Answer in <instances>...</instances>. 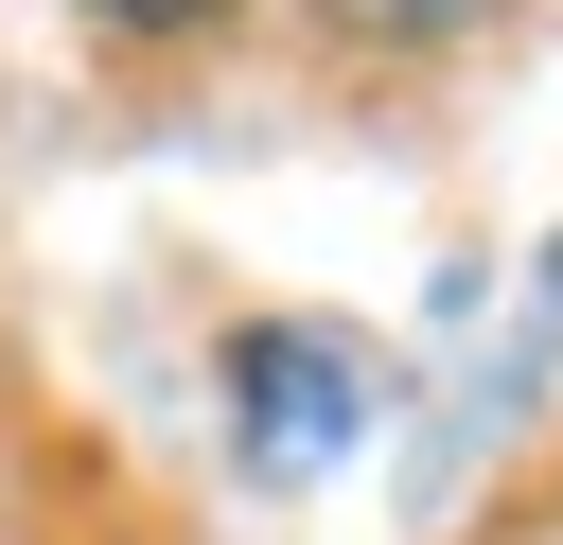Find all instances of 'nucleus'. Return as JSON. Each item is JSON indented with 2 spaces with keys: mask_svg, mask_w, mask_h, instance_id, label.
I'll return each mask as SVG.
<instances>
[{
  "mask_svg": "<svg viewBox=\"0 0 563 545\" xmlns=\"http://www.w3.org/2000/svg\"><path fill=\"white\" fill-rule=\"evenodd\" d=\"M334 18H352V35H457L475 0H334Z\"/></svg>",
  "mask_w": 563,
  "mask_h": 545,
  "instance_id": "obj_2",
  "label": "nucleus"
},
{
  "mask_svg": "<svg viewBox=\"0 0 563 545\" xmlns=\"http://www.w3.org/2000/svg\"><path fill=\"white\" fill-rule=\"evenodd\" d=\"M106 35H194V18H229V0H88Z\"/></svg>",
  "mask_w": 563,
  "mask_h": 545,
  "instance_id": "obj_3",
  "label": "nucleus"
},
{
  "mask_svg": "<svg viewBox=\"0 0 563 545\" xmlns=\"http://www.w3.org/2000/svg\"><path fill=\"white\" fill-rule=\"evenodd\" d=\"M352 422H369V369H352L334 334H264V352H246V440H264V457H334Z\"/></svg>",
  "mask_w": 563,
  "mask_h": 545,
  "instance_id": "obj_1",
  "label": "nucleus"
}]
</instances>
